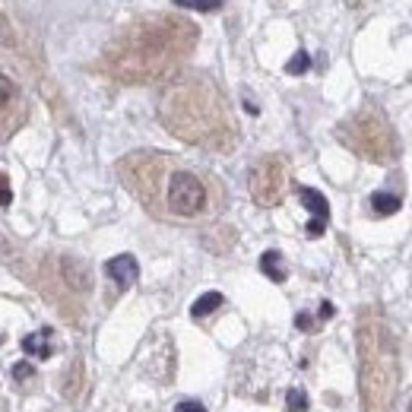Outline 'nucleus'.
Segmentation results:
<instances>
[{
  "instance_id": "1",
  "label": "nucleus",
  "mask_w": 412,
  "mask_h": 412,
  "mask_svg": "<svg viewBox=\"0 0 412 412\" xmlns=\"http://www.w3.org/2000/svg\"><path fill=\"white\" fill-rule=\"evenodd\" d=\"M197 26L178 13L140 16L108 42L102 70L124 86H150L178 73L197 48Z\"/></svg>"
},
{
  "instance_id": "2",
  "label": "nucleus",
  "mask_w": 412,
  "mask_h": 412,
  "mask_svg": "<svg viewBox=\"0 0 412 412\" xmlns=\"http://www.w3.org/2000/svg\"><path fill=\"white\" fill-rule=\"evenodd\" d=\"M118 172L130 194L159 219L194 222L213 216L222 203L216 181L162 152H134L120 159Z\"/></svg>"
},
{
  "instance_id": "3",
  "label": "nucleus",
  "mask_w": 412,
  "mask_h": 412,
  "mask_svg": "<svg viewBox=\"0 0 412 412\" xmlns=\"http://www.w3.org/2000/svg\"><path fill=\"white\" fill-rule=\"evenodd\" d=\"M159 120L181 143L213 152H232L238 143V124L222 89L210 76L188 73L168 82L159 98Z\"/></svg>"
},
{
  "instance_id": "4",
  "label": "nucleus",
  "mask_w": 412,
  "mask_h": 412,
  "mask_svg": "<svg viewBox=\"0 0 412 412\" xmlns=\"http://www.w3.org/2000/svg\"><path fill=\"white\" fill-rule=\"evenodd\" d=\"M359 343V390L365 412H390L400 387L397 337L377 311H361L355 327Z\"/></svg>"
},
{
  "instance_id": "5",
  "label": "nucleus",
  "mask_w": 412,
  "mask_h": 412,
  "mask_svg": "<svg viewBox=\"0 0 412 412\" xmlns=\"http://www.w3.org/2000/svg\"><path fill=\"white\" fill-rule=\"evenodd\" d=\"M337 136L346 150H352L365 162L390 165L400 156V140L390 118L377 105H361L337 127Z\"/></svg>"
},
{
  "instance_id": "6",
  "label": "nucleus",
  "mask_w": 412,
  "mask_h": 412,
  "mask_svg": "<svg viewBox=\"0 0 412 412\" xmlns=\"http://www.w3.org/2000/svg\"><path fill=\"white\" fill-rule=\"evenodd\" d=\"M247 190L257 206H279L289 190V162L283 156H260L247 172Z\"/></svg>"
},
{
  "instance_id": "7",
  "label": "nucleus",
  "mask_w": 412,
  "mask_h": 412,
  "mask_svg": "<svg viewBox=\"0 0 412 412\" xmlns=\"http://www.w3.org/2000/svg\"><path fill=\"white\" fill-rule=\"evenodd\" d=\"M26 120V98L23 89L10 80L7 73H0V143H7Z\"/></svg>"
},
{
  "instance_id": "8",
  "label": "nucleus",
  "mask_w": 412,
  "mask_h": 412,
  "mask_svg": "<svg viewBox=\"0 0 412 412\" xmlns=\"http://www.w3.org/2000/svg\"><path fill=\"white\" fill-rule=\"evenodd\" d=\"M57 270H60V279H64V285H67L70 292L86 295L92 289V273H89V267H86L80 257H70V254L60 257Z\"/></svg>"
},
{
  "instance_id": "9",
  "label": "nucleus",
  "mask_w": 412,
  "mask_h": 412,
  "mask_svg": "<svg viewBox=\"0 0 412 412\" xmlns=\"http://www.w3.org/2000/svg\"><path fill=\"white\" fill-rule=\"evenodd\" d=\"M105 273L114 279L118 289H130V285L140 279V263H136V257H130V254H118L105 263Z\"/></svg>"
},
{
  "instance_id": "10",
  "label": "nucleus",
  "mask_w": 412,
  "mask_h": 412,
  "mask_svg": "<svg viewBox=\"0 0 412 412\" xmlns=\"http://www.w3.org/2000/svg\"><path fill=\"white\" fill-rule=\"evenodd\" d=\"M298 197H301V203L307 206V213L317 219V222H327L330 219V206H327V197L323 194H317L314 188H301L298 190Z\"/></svg>"
},
{
  "instance_id": "11",
  "label": "nucleus",
  "mask_w": 412,
  "mask_h": 412,
  "mask_svg": "<svg viewBox=\"0 0 412 412\" xmlns=\"http://www.w3.org/2000/svg\"><path fill=\"white\" fill-rule=\"evenodd\" d=\"M260 270L267 273L273 283H285V276H289V270H285L283 254H279V251H267V254L260 257Z\"/></svg>"
},
{
  "instance_id": "12",
  "label": "nucleus",
  "mask_w": 412,
  "mask_h": 412,
  "mask_svg": "<svg viewBox=\"0 0 412 412\" xmlns=\"http://www.w3.org/2000/svg\"><path fill=\"white\" fill-rule=\"evenodd\" d=\"M48 330H42V333H29V337L23 339V349L26 355H38V359H48L51 355V346H48Z\"/></svg>"
},
{
  "instance_id": "13",
  "label": "nucleus",
  "mask_w": 412,
  "mask_h": 412,
  "mask_svg": "<svg viewBox=\"0 0 412 412\" xmlns=\"http://www.w3.org/2000/svg\"><path fill=\"white\" fill-rule=\"evenodd\" d=\"M371 210L377 216H393V213H400V197L387 194V190H377V194H371Z\"/></svg>"
},
{
  "instance_id": "14",
  "label": "nucleus",
  "mask_w": 412,
  "mask_h": 412,
  "mask_svg": "<svg viewBox=\"0 0 412 412\" xmlns=\"http://www.w3.org/2000/svg\"><path fill=\"white\" fill-rule=\"evenodd\" d=\"M219 305H222V295H219V292H206V295H200V298L190 305V314H194V317H210Z\"/></svg>"
},
{
  "instance_id": "15",
  "label": "nucleus",
  "mask_w": 412,
  "mask_h": 412,
  "mask_svg": "<svg viewBox=\"0 0 412 412\" xmlns=\"http://www.w3.org/2000/svg\"><path fill=\"white\" fill-rule=\"evenodd\" d=\"M0 45L3 48H19V38H16V32H13V23H10L3 13H0Z\"/></svg>"
},
{
  "instance_id": "16",
  "label": "nucleus",
  "mask_w": 412,
  "mask_h": 412,
  "mask_svg": "<svg viewBox=\"0 0 412 412\" xmlns=\"http://www.w3.org/2000/svg\"><path fill=\"white\" fill-rule=\"evenodd\" d=\"M174 7H188V10H203V13H213V10L222 7V0H174Z\"/></svg>"
},
{
  "instance_id": "17",
  "label": "nucleus",
  "mask_w": 412,
  "mask_h": 412,
  "mask_svg": "<svg viewBox=\"0 0 412 412\" xmlns=\"http://www.w3.org/2000/svg\"><path fill=\"white\" fill-rule=\"evenodd\" d=\"M80 371H82V365L76 361V365H73V371H70V381L64 384V397H76V393H80V381H82V375H80Z\"/></svg>"
},
{
  "instance_id": "18",
  "label": "nucleus",
  "mask_w": 412,
  "mask_h": 412,
  "mask_svg": "<svg viewBox=\"0 0 412 412\" xmlns=\"http://www.w3.org/2000/svg\"><path fill=\"white\" fill-rule=\"evenodd\" d=\"M289 412H305L307 409V397H305V390H289Z\"/></svg>"
},
{
  "instance_id": "19",
  "label": "nucleus",
  "mask_w": 412,
  "mask_h": 412,
  "mask_svg": "<svg viewBox=\"0 0 412 412\" xmlns=\"http://www.w3.org/2000/svg\"><path fill=\"white\" fill-rule=\"evenodd\" d=\"M307 67H311V60H307L305 51H298L292 60H289V64H285V70H289V73H305Z\"/></svg>"
},
{
  "instance_id": "20",
  "label": "nucleus",
  "mask_w": 412,
  "mask_h": 412,
  "mask_svg": "<svg viewBox=\"0 0 412 412\" xmlns=\"http://www.w3.org/2000/svg\"><path fill=\"white\" fill-rule=\"evenodd\" d=\"M13 203V188H10V178L0 172V206H10Z\"/></svg>"
},
{
  "instance_id": "21",
  "label": "nucleus",
  "mask_w": 412,
  "mask_h": 412,
  "mask_svg": "<svg viewBox=\"0 0 412 412\" xmlns=\"http://www.w3.org/2000/svg\"><path fill=\"white\" fill-rule=\"evenodd\" d=\"M32 375H35V368H32L29 361H19V365H13V377H16V381H29Z\"/></svg>"
},
{
  "instance_id": "22",
  "label": "nucleus",
  "mask_w": 412,
  "mask_h": 412,
  "mask_svg": "<svg viewBox=\"0 0 412 412\" xmlns=\"http://www.w3.org/2000/svg\"><path fill=\"white\" fill-rule=\"evenodd\" d=\"M174 412H206V406L197 403V400H181V403L174 406Z\"/></svg>"
},
{
  "instance_id": "23",
  "label": "nucleus",
  "mask_w": 412,
  "mask_h": 412,
  "mask_svg": "<svg viewBox=\"0 0 412 412\" xmlns=\"http://www.w3.org/2000/svg\"><path fill=\"white\" fill-rule=\"evenodd\" d=\"M323 229H327V222H317V219H311V222H307V235H311V238L323 235Z\"/></svg>"
},
{
  "instance_id": "24",
  "label": "nucleus",
  "mask_w": 412,
  "mask_h": 412,
  "mask_svg": "<svg viewBox=\"0 0 412 412\" xmlns=\"http://www.w3.org/2000/svg\"><path fill=\"white\" fill-rule=\"evenodd\" d=\"M298 327H301V330H311L314 323H311V317H307V314H298Z\"/></svg>"
},
{
  "instance_id": "25",
  "label": "nucleus",
  "mask_w": 412,
  "mask_h": 412,
  "mask_svg": "<svg viewBox=\"0 0 412 412\" xmlns=\"http://www.w3.org/2000/svg\"><path fill=\"white\" fill-rule=\"evenodd\" d=\"M406 412H412V397H409V403H406Z\"/></svg>"
}]
</instances>
